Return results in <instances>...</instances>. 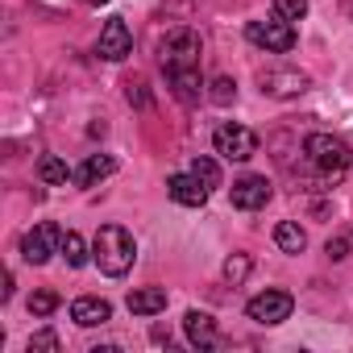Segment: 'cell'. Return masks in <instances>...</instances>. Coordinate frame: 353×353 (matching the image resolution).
<instances>
[{
	"label": "cell",
	"mask_w": 353,
	"mask_h": 353,
	"mask_svg": "<svg viewBox=\"0 0 353 353\" xmlns=\"http://www.w3.org/2000/svg\"><path fill=\"white\" fill-rule=\"evenodd\" d=\"M133 258H137V241H133L129 229H121V225H104V229L96 233V241H92V262H96L108 279L129 274Z\"/></svg>",
	"instance_id": "cell-1"
},
{
	"label": "cell",
	"mask_w": 353,
	"mask_h": 353,
	"mask_svg": "<svg viewBox=\"0 0 353 353\" xmlns=\"http://www.w3.org/2000/svg\"><path fill=\"white\" fill-rule=\"evenodd\" d=\"M303 158L324 183H336L349 170V145L341 137H332V133H307L303 137Z\"/></svg>",
	"instance_id": "cell-2"
},
{
	"label": "cell",
	"mask_w": 353,
	"mask_h": 353,
	"mask_svg": "<svg viewBox=\"0 0 353 353\" xmlns=\"http://www.w3.org/2000/svg\"><path fill=\"white\" fill-rule=\"evenodd\" d=\"M158 63L166 75H179V71H196L200 67V34L196 30H170L158 42Z\"/></svg>",
	"instance_id": "cell-3"
},
{
	"label": "cell",
	"mask_w": 353,
	"mask_h": 353,
	"mask_svg": "<svg viewBox=\"0 0 353 353\" xmlns=\"http://www.w3.org/2000/svg\"><path fill=\"white\" fill-rule=\"evenodd\" d=\"M245 38L254 46H262L266 54H287L295 46V26L283 21V17H274V21H250L245 26Z\"/></svg>",
	"instance_id": "cell-4"
},
{
	"label": "cell",
	"mask_w": 353,
	"mask_h": 353,
	"mask_svg": "<svg viewBox=\"0 0 353 353\" xmlns=\"http://www.w3.org/2000/svg\"><path fill=\"white\" fill-rule=\"evenodd\" d=\"M212 145H216V154L229 158V162H250V158L258 154V133L245 129V125H221V129L212 133Z\"/></svg>",
	"instance_id": "cell-5"
},
{
	"label": "cell",
	"mask_w": 353,
	"mask_h": 353,
	"mask_svg": "<svg viewBox=\"0 0 353 353\" xmlns=\"http://www.w3.org/2000/svg\"><path fill=\"white\" fill-rule=\"evenodd\" d=\"M291 307H295V299L287 295V291H262V295H254L250 303H245V316L254 320V324H283L287 316H291Z\"/></svg>",
	"instance_id": "cell-6"
},
{
	"label": "cell",
	"mask_w": 353,
	"mask_h": 353,
	"mask_svg": "<svg viewBox=\"0 0 353 353\" xmlns=\"http://www.w3.org/2000/svg\"><path fill=\"white\" fill-rule=\"evenodd\" d=\"M59 245H63V233H59L54 225H34V229L21 237V258H26L30 266H42V262H50V258L59 254Z\"/></svg>",
	"instance_id": "cell-7"
},
{
	"label": "cell",
	"mask_w": 353,
	"mask_h": 353,
	"mask_svg": "<svg viewBox=\"0 0 353 353\" xmlns=\"http://www.w3.org/2000/svg\"><path fill=\"white\" fill-rule=\"evenodd\" d=\"M96 54L108 59V63H121L125 54H133V34L121 17H112L104 30H100V42H96Z\"/></svg>",
	"instance_id": "cell-8"
},
{
	"label": "cell",
	"mask_w": 353,
	"mask_h": 353,
	"mask_svg": "<svg viewBox=\"0 0 353 353\" xmlns=\"http://www.w3.org/2000/svg\"><path fill=\"white\" fill-rule=\"evenodd\" d=\"M262 83V96H274V100H291V96H303L307 92V75L303 71H262L258 75Z\"/></svg>",
	"instance_id": "cell-9"
},
{
	"label": "cell",
	"mask_w": 353,
	"mask_h": 353,
	"mask_svg": "<svg viewBox=\"0 0 353 353\" xmlns=\"http://www.w3.org/2000/svg\"><path fill=\"white\" fill-rule=\"evenodd\" d=\"M229 196H233V208L258 212V208L270 204V183L262 179V174H245V179H237V183L229 188Z\"/></svg>",
	"instance_id": "cell-10"
},
{
	"label": "cell",
	"mask_w": 353,
	"mask_h": 353,
	"mask_svg": "<svg viewBox=\"0 0 353 353\" xmlns=\"http://www.w3.org/2000/svg\"><path fill=\"white\" fill-rule=\"evenodd\" d=\"M166 192H170L174 204H183V208H204L208 204V188L200 183V174H170Z\"/></svg>",
	"instance_id": "cell-11"
},
{
	"label": "cell",
	"mask_w": 353,
	"mask_h": 353,
	"mask_svg": "<svg viewBox=\"0 0 353 353\" xmlns=\"http://www.w3.org/2000/svg\"><path fill=\"white\" fill-rule=\"evenodd\" d=\"M71 320H75L79 328L108 324V320H112V303H108V299H100V295H79V299L71 303Z\"/></svg>",
	"instance_id": "cell-12"
},
{
	"label": "cell",
	"mask_w": 353,
	"mask_h": 353,
	"mask_svg": "<svg viewBox=\"0 0 353 353\" xmlns=\"http://www.w3.org/2000/svg\"><path fill=\"white\" fill-rule=\"evenodd\" d=\"M183 328H188V341H192L196 349H212V345H221L216 320H212L208 312H188V316H183Z\"/></svg>",
	"instance_id": "cell-13"
},
{
	"label": "cell",
	"mask_w": 353,
	"mask_h": 353,
	"mask_svg": "<svg viewBox=\"0 0 353 353\" xmlns=\"http://www.w3.org/2000/svg\"><path fill=\"white\" fill-rule=\"evenodd\" d=\"M112 170H117L112 154H88V158H83V166L75 170V183H79V188H96L100 179H108Z\"/></svg>",
	"instance_id": "cell-14"
},
{
	"label": "cell",
	"mask_w": 353,
	"mask_h": 353,
	"mask_svg": "<svg viewBox=\"0 0 353 353\" xmlns=\"http://www.w3.org/2000/svg\"><path fill=\"white\" fill-rule=\"evenodd\" d=\"M129 312L133 316H158V312H166V291L162 287H137L129 295Z\"/></svg>",
	"instance_id": "cell-15"
},
{
	"label": "cell",
	"mask_w": 353,
	"mask_h": 353,
	"mask_svg": "<svg viewBox=\"0 0 353 353\" xmlns=\"http://www.w3.org/2000/svg\"><path fill=\"white\" fill-rule=\"evenodd\" d=\"M170 79V92H174V100H179V104H196L200 100V67L196 71H179V75H166Z\"/></svg>",
	"instance_id": "cell-16"
},
{
	"label": "cell",
	"mask_w": 353,
	"mask_h": 353,
	"mask_svg": "<svg viewBox=\"0 0 353 353\" xmlns=\"http://www.w3.org/2000/svg\"><path fill=\"white\" fill-rule=\"evenodd\" d=\"M274 245H279L283 254H303V245H307V233H303L295 221H283V225L274 229Z\"/></svg>",
	"instance_id": "cell-17"
},
{
	"label": "cell",
	"mask_w": 353,
	"mask_h": 353,
	"mask_svg": "<svg viewBox=\"0 0 353 353\" xmlns=\"http://www.w3.org/2000/svg\"><path fill=\"white\" fill-rule=\"evenodd\" d=\"M38 179H42V183H50V188H59V183L75 179V174L67 170V162H63V158H42V162H38Z\"/></svg>",
	"instance_id": "cell-18"
},
{
	"label": "cell",
	"mask_w": 353,
	"mask_h": 353,
	"mask_svg": "<svg viewBox=\"0 0 353 353\" xmlns=\"http://www.w3.org/2000/svg\"><path fill=\"white\" fill-rule=\"evenodd\" d=\"M59 254L67 258V266H83V262H88V245H83V237H79V233H63Z\"/></svg>",
	"instance_id": "cell-19"
},
{
	"label": "cell",
	"mask_w": 353,
	"mask_h": 353,
	"mask_svg": "<svg viewBox=\"0 0 353 353\" xmlns=\"http://www.w3.org/2000/svg\"><path fill=\"white\" fill-rule=\"evenodd\" d=\"M192 174H200V183L212 192V188H221V166L212 162V158H196L192 162Z\"/></svg>",
	"instance_id": "cell-20"
},
{
	"label": "cell",
	"mask_w": 353,
	"mask_h": 353,
	"mask_svg": "<svg viewBox=\"0 0 353 353\" xmlns=\"http://www.w3.org/2000/svg\"><path fill=\"white\" fill-rule=\"evenodd\" d=\"M274 17H283V21H303V17H307V0H274Z\"/></svg>",
	"instance_id": "cell-21"
},
{
	"label": "cell",
	"mask_w": 353,
	"mask_h": 353,
	"mask_svg": "<svg viewBox=\"0 0 353 353\" xmlns=\"http://www.w3.org/2000/svg\"><path fill=\"white\" fill-rule=\"evenodd\" d=\"M54 307H59V295H54V291H34V295H30V316L42 320V316H50Z\"/></svg>",
	"instance_id": "cell-22"
},
{
	"label": "cell",
	"mask_w": 353,
	"mask_h": 353,
	"mask_svg": "<svg viewBox=\"0 0 353 353\" xmlns=\"http://www.w3.org/2000/svg\"><path fill=\"white\" fill-rule=\"evenodd\" d=\"M208 96H212V104H233L237 100V83L229 75H221V79H212V92Z\"/></svg>",
	"instance_id": "cell-23"
},
{
	"label": "cell",
	"mask_w": 353,
	"mask_h": 353,
	"mask_svg": "<svg viewBox=\"0 0 353 353\" xmlns=\"http://www.w3.org/2000/svg\"><path fill=\"white\" fill-rule=\"evenodd\" d=\"M245 274H250V258H245V254H233V258L225 262V279L237 287V283H245Z\"/></svg>",
	"instance_id": "cell-24"
},
{
	"label": "cell",
	"mask_w": 353,
	"mask_h": 353,
	"mask_svg": "<svg viewBox=\"0 0 353 353\" xmlns=\"http://www.w3.org/2000/svg\"><path fill=\"white\" fill-rule=\"evenodd\" d=\"M38 349H46V353H59V336H54L50 328L34 332V336H30V353H38Z\"/></svg>",
	"instance_id": "cell-25"
},
{
	"label": "cell",
	"mask_w": 353,
	"mask_h": 353,
	"mask_svg": "<svg viewBox=\"0 0 353 353\" xmlns=\"http://www.w3.org/2000/svg\"><path fill=\"white\" fill-rule=\"evenodd\" d=\"M125 96H129V104H137V108H145V104H150V92H145V79H129V83H125Z\"/></svg>",
	"instance_id": "cell-26"
},
{
	"label": "cell",
	"mask_w": 353,
	"mask_h": 353,
	"mask_svg": "<svg viewBox=\"0 0 353 353\" xmlns=\"http://www.w3.org/2000/svg\"><path fill=\"white\" fill-rule=\"evenodd\" d=\"M349 245H353V237H336V241H328V258H336V262H341V258L349 254Z\"/></svg>",
	"instance_id": "cell-27"
},
{
	"label": "cell",
	"mask_w": 353,
	"mask_h": 353,
	"mask_svg": "<svg viewBox=\"0 0 353 353\" xmlns=\"http://www.w3.org/2000/svg\"><path fill=\"white\" fill-rule=\"evenodd\" d=\"M341 9H345V17L353 21V0H341Z\"/></svg>",
	"instance_id": "cell-28"
},
{
	"label": "cell",
	"mask_w": 353,
	"mask_h": 353,
	"mask_svg": "<svg viewBox=\"0 0 353 353\" xmlns=\"http://www.w3.org/2000/svg\"><path fill=\"white\" fill-rule=\"evenodd\" d=\"M83 5H92V9H100V5H108V0H83Z\"/></svg>",
	"instance_id": "cell-29"
}]
</instances>
